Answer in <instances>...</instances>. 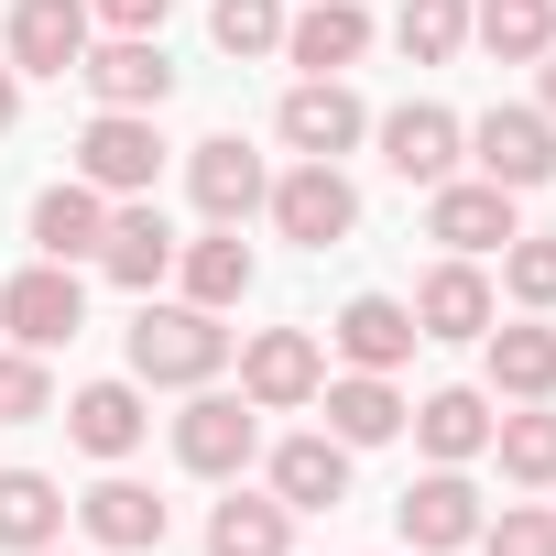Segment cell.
Returning a JSON list of instances; mask_svg holds the SVG:
<instances>
[{
  "mask_svg": "<svg viewBox=\"0 0 556 556\" xmlns=\"http://www.w3.org/2000/svg\"><path fill=\"white\" fill-rule=\"evenodd\" d=\"M415 328H426V339H491L480 262H437V273H426V285H415Z\"/></svg>",
  "mask_w": 556,
  "mask_h": 556,
  "instance_id": "e0dca14e",
  "label": "cell"
},
{
  "mask_svg": "<svg viewBox=\"0 0 556 556\" xmlns=\"http://www.w3.org/2000/svg\"><path fill=\"white\" fill-rule=\"evenodd\" d=\"M142 426H153V415H142V393H131V382H88V393L66 404V437H77L88 458H131V447H142Z\"/></svg>",
  "mask_w": 556,
  "mask_h": 556,
  "instance_id": "44dd1931",
  "label": "cell"
},
{
  "mask_svg": "<svg viewBox=\"0 0 556 556\" xmlns=\"http://www.w3.org/2000/svg\"><path fill=\"white\" fill-rule=\"evenodd\" d=\"M55 534H66V491H55L45 469H0V545L34 556V545H55Z\"/></svg>",
  "mask_w": 556,
  "mask_h": 556,
  "instance_id": "cb8c5ba5",
  "label": "cell"
},
{
  "mask_svg": "<svg viewBox=\"0 0 556 556\" xmlns=\"http://www.w3.org/2000/svg\"><path fill=\"white\" fill-rule=\"evenodd\" d=\"M99 229H110V197H99V186H45V197H34V251H45V262H88Z\"/></svg>",
  "mask_w": 556,
  "mask_h": 556,
  "instance_id": "d6986e66",
  "label": "cell"
},
{
  "mask_svg": "<svg viewBox=\"0 0 556 556\" xmlns=\"http://www.w3.org/2000/svg\"><path fill=\"white\" fill-rule=\"evenodd\" d=\"M393 523H404V556H447V545H480V491L458 480V469H426L404 502H393Z\"/></svg>",
  "mask_w": 556,
  "mask_h": 556,
  "instance_id": "8992f818",
  "label": "cell"
},
{
  "mask_svg": "<svg viewBox=\"0 0 556 556\" xmlns=\"http://www.w3.org/2000/svg\"><path fill=\"white\" fill-rule=\"evenodd\" d=\"M480 556H556V513H534V502H513L502 523H480Z\"/></svg>",
  "mask_w": 556,
  "mask_h": 556,
  "instance_id": "e575fe53",
  "label": "cell"
},
{
  "mask_svg": "<svg viewBox=\"0 0 556 556\" xmlns=\"http://www.w3.org/2000/svg\"><path fill=\"white\" fill-rule=\"evenodd\" d=\"M23 415H55L45 350H0V426H23Z\"/></svg>",
  "mask_w": 556,
  "mask_h": 556,
  "instance_id": "d6a6232c",
  "label": "cell"
},
{
  "mask_svg": "<svg viewBox=\"0 0 556 556\" xmlns=\"http://www.w3.org/2000/svg\"><path fill=\"white\" fill-rule=\"evenodd\" d=\"M207 556H285V502L229 491V502L207 513Z\"/></svg>",
  "mask_w": 556,
  "mask_h": 556,
  "instance_id": "f1b7e54d",
  "label": "cell"
},
{
  "mask_svg": "<svg viewBox=\"0 0 556 556\" xmlns=\"http://www.w3.org/2000/svg\"><path fill=\"white\" fill-rule=\"evenodd\" d=\"M88 262L110 273V285H131V295H142V285H164V262H175V229H164V207H142V197H121Z\"/></svg>",
  "mask_w": 556,
  "mask_h": 556,
  "instance_id": "9a60e30c",
  "label": "cell"
},
{
  "mask_svg": "<svg viewBox=\"0 0 556 556\" xmlns=\"http://www.w3.org/2000/svg\"><path fill=\"white\" fill-rule=\"evenodd\" d=\"M415 339H426V328H415V306H393V295H350V306H339V350H350V371H393Z\"/></svg>",
  "mask_w": 556,
  "mask_h": 556,
  "instance_id": "ffe728a7",
  "label": "cell"
},
{
  "mask_svg": "<svg viewBox=\"0 0 556 556\" xmlns=\"http://www.w3.org/2000/svg\"><path fill=\"white\" fill-rule=\"evenodd\" d=\"M131 371H142V382H218V371H229V328H218V306H142V328H131Z\"/></svg>",
  "mask_w": 556,
  "mask_h": 556,
  "instance_id": "6da1fadb",
  "label": "cell"
},
{
  "mask_svg": "<svg viewBox=\"0 0 556 556\" xmlns=\"http://www.w3.org/2000/svg\"><path fill=\"white\" fill-rule=\"evenodd\" d=\"M251 437H262V426H251L240 393H197V404L175 415V458H186L197 480H229V469L251 458Z\"/></svg>",
  "mask_w": 556,
  "mask_h": 556,
  "instance_id": "4fadbf2b",
  "label": "cell"
},
{
  "mask_svg": "<svg viewBox=\"0 0 556 556\" xmlns=\"http://www.w3.org/2000/svg\"><path fill=\"white\" fill-rule=\"evenodd\" d=\"M393 34H404L415 66H447V55L469 45V0H404V23H393Z\"/></svg>",
  "mask_w": 556,
  "mask_h": 556,
  "instance_id": "4dcf8cb0",
  "label": "cell"
},
{
  "mask_svg": "<svg viewBox=\"0 0 556 556\" xmlns=\"http://www.w3.org/2000/svg\"><path fill=\"white\" fill-rule=\"evenodd\" d=\"M175 273H186V306H240L251 295V240L240 229H207V240L175 251Z\"/></svg>",
  "mask_w": 556,
  "mask_h": 556,
  "instance_id": "d4e9b609",
  "label": "cell"
},
{
  "mask_svg": "<svg viewBox=\"0 0 556 556\" xmlns=\"http://www.w3.org/2000/svg\"><path fill=\"white\" fill-rule=\"evenodd\" d=\"M491 393L545 404L556 393V328H491Z\"/></svg>",
  "mask_w": 556,
  "mask_h": 556,
  "instance_id": "4316f807",
  "label": "cell"
},
{
  "mask_svg": "<svg viewBox=\"0 0 556 556\" xmlns=\"http://www.w3.org/2000/svg\"><path fill=\"white\" fill-rule=\"evenodd\" d=\"M491 447H502V480H523V491L556 480V415L545 404L534 415H491Z\"/></svg>",
  "mask_w": 556,
  "mask_h": 556,
  "instance_id": "f546056e",
  "label": "cell"
},
{
  "mask_svg": "<svg viewBox=\"0 0 556 556\" xmlns=\"http://www.w3.org/2000/svg\"><path fill=\"white\" fill-rule=\"evenodd\" d=\"M273 502H285V513L350 502V447L339 437H285V447H273Z\"/></svg>",
  "mask_w": 556,
  "mask_h": 556,
  "instance_id": "2e32d148",
  "label": "cell"
},
{
  "mask_svg": "<svg viewBox=\"0 0 556 556\" xmlns=\"http://www.w3.org/2000/svg\"><path fill=\"white\" fill-rule=\"evenodd\" d=\"M469 153H480V175H491V186H513V197H523V186H545V175H556V121H545V110H491V121L469 131Z\"/></svg>",
  "mask_w": 556,
  "mask_h": 556,
  "instance_id": "ba28073f",
  "label": "cell"
},
{
  "mask_svg": "<svg viewBox=\"0 0 556 556\" xmlns=\"http://www.w3.org/2000/svg\"><path fill=\"white\" fill-rule=\"evenodd\" d=\"M534 66H545V121H556V55H534Z\"/></svg>",
  "mask_w": 556,
  "mask_h": 556,
  "instance_id": "74e56055",
  "label": "cell"
},
{
  "mask_svg": "<svg viewBox=\"0 0 556 556\" xmlns=\"http://www.w3.org/2000/svg\"><path fill=\"white\" fill-rule=\"evenodd\" d=\"M12 121H23V77H12V66H0V131H12Z\"/></svg>",
  "mask_w": 556,
  "mask_h": 556,
  "instance_id": "8d00e7d4",
  "label": "cell"
},
{
  "mask_svg": "<svg viewBox=\"0 0 556 556\" xmlns=\"http://www.w3.org/2000/svg\"><path fill=\"white\" fill-rule=\"evenodd\" d=\"M361 45H371V12H361V0H317L306 23H285V55H295L306 77H339V66H361Z\"/></svg>",
  "mask_w": 556,
  "mask_h": 556,
  "instance_id": "ac0fdd59",
  "label": "cell"
},
{
  "mask_svg": "<svg viewBox=\"0 0 556 556\" xmlns=\"http://www.w3.org/2000/svg\"><path fill=\"white\" fill-rule=\"evenodd\" d=\"M88 55V0H23L12 12V77H77Z\"/></svg>",
  "mask_w": 556,
  "mask_h": 556,
  "instance_id": "5bb4252c",
  "label": "cell"
},
{
  "mask_svg": "<svg viewBox=\"0 0 556 556\" xmlns=\"http://www.w3.org/2000/svg\"><path fill=\"white\" fill-rule=\"evenodd\" d=\"M426 240H447L458 262H469V251H502V240H513V186H491V175L458 186V175H447V186L426 197Z\"/></svg>",
  "mask_w": 556,
  "mask_h": 556,
  "instance_id": "7c38bea8",
  "label": "cell"
},
{
  "mask_svg": "<svg viewBox=\"0 0 556 556\" xmlns=\"http://www.w3.org/2000/svg\"><path fill=\"white\" fill-rule=\"evenodd\" d=\"M207 34H218V55H273L285 45V0H218Z\"/></svg>",
  "mask_w": 556,
  "mask_h": 556,
  "instance_id": "1f68e13d",
  "label": "cell"
},
{
  "mask_svg": "<svg viewBox=\"0 0 556 556\" xmlns=\"http://www.w3.org/2000/svg\"><path fill=\"white\" fill-rule=\"evenodd\" d=\"M153 175H164L153 110H99V121L77 131V186H99V197H153Z\"/></svg>",
  "mask_w": 556,
  "mask_h": 556,
  "instance_id": "7a4b0ae2",
  "label": "cell"
},
{
  "mask_svg": "<svg viewBox=\"0 0 556 556\" xmlns=\"http://www.w3.org/2000/svg\"><path fill=\"white\" fill-rule=\"evenodd\" d=\"M415 437H426L437 469H458V458L491 447V404H480V393H426V404H415Z\"/></svg>",
  "mask_w": 556,
  "mask_h": 556,
  "instance_id": "484cf974",
  "label": "cell"
},
{
  "mask_svg": "<svg viewBox=\"0 0 556 556\" xmlns=\"http://www.w3.org/2000/svg\"><path fill=\"white\" fill-rule=\"evenodd\" d=\"M328 393V437L339 447H382L393 426H404V393L382 382V371H350V382H317Z\"/></svg>",
  "mask_w": 556,
  "mask_h": 556,
  "instance_id": "603a6c76",
  "label": "cell"
},
{
  "mask_svg": "<svg viewBox=\"0 0 556 556\" xmlns=\"http://www.w3.org/2000/svg\"><path fill=\"white\" fill-rule=\"evenodd\" d=\"M0 328H12L23 350H66V339L88 328L77 273H66V262H34V273H12V285H0Z\"/></svg>",
  "mask_w": 556,
  "mask_h": 556,
  "instance_id": "277c9868",
  "label": "cell"
},
{
  "mask_svg": "<svg viewBox=\"0 0 556 556\" xmlns=\"http://www.w3.org/2000/svg\"><path fill=\"white\" fill-rule=\"evenodd\" d=\"M273 131H285V142H295L306 164H339V153H350V142L371 131V110H361V99H350L339 77H306V88L285 99V121H273Z\"/></svg>",
  "mask_w": 556,
  "mask_h": 556,
  "instance_id": "30bf717a",
  "label": "cell"
},
{
  "mask_svg": "<svg viewBox=\"0 0 556 556\" xmlns=\"http://www.w3.org/2000/svg\"><path fill=\"white\" fill-rule=\"evenodd\" d=\"M77 77H88V99H99V110H164V99H175V66H164V45H153V34L88 45V55H77Z\"/></svg>",
  "mask_w": 556,
  "mask_h": 556,
  "instance_id": "52a82bcc",
  "label": "cell"
},
{
  "mask_svg": "<svg viewBox=\"0 0 556 556\" xmlns=\"http://www.w3.org/2000/svg\"><path fill=\"white\" fill-rule=\"evenodd\" d=\"M458 142H469V131H458L437 99H404V110L382 121V164H393L404 186H447V175H458Z\"/></svg>",
  "mask_w": 556,
  "mask_h": 556,
  "instance_id": "8fae6325",
  "label": "cell"
},
{
  "mask_svg": "<svg viewBox=\"0 0 556 556\" xmlns=\"http://www.w3.org/2000/svg\"><path fill=\"white\" fill-rule=\"evenodd\" d=\"M34 556H55V545H34Z\"/></svg>",
  "mask_w": 556,
  "mask_h": 556,
  "instance_id": "f35d334b",
  "label": "cell"
},
{
  "mask_svg": "<svg viewBox=\"0 0 556 556\" xmlns=\"http://www.w3.org/2000/svg\"><path fill=\"white\" fill-rule=\"evenodd\" d=\"M186 186H197V207H207V229H240V218H251V207L273 197V175H262V153H251V142H229V131L186 153Z\"/></svg>",
  "mask_w": 556,
  "mask_h": 556,
  "instance_id": "9c48e42d",
  "label": "cell"
},
{
  "mask_svg": "<svg viewBox=\"0 0 556 556\" xmlns=\"http://www.w3.org/2000/svg\"><path fill=\"white\" fill-rule=\"evenodd\" d=\"M317 382H328V361H317L306 328H262L240 350V404L251 415H295V404H317Z\"/></svg>",
  "mask_w": 556,
  "mask_h": 556,
  "instance_id": "3957f363",
  "label": "cell"
},
{
  "mask_svg": "<svg viewBox=\"0 0 556 556\" xmlns=\"http://www.w3.org/2000/svg\"><path fill=\"white\" fill-rule=\"evenodd\" d=\"M262 207H273V229L306 240V251H328V240H350V229H361V197H350V175H339V164H295Z\"/></svg>",
  "mask_w": 556,
  "mask_h": 556,
  "instance_id": "5b68a950",
  "label": "cell"
},
{
  "mask_svg": "<svg viewBox=\"0 0 556 556\" xmlns=\"http://www.w3.org/2000/svg\"><path fill=\"white\" fill-rule=\"evenodd\" d=\"M502 285H513V306H556V240H502Z\"/></svg>",
  "mask_w": 556,
  "mask_h": 556,
  "instance_id": "836d02e7",
  "label": "cell"
},
{
  "mask_svg": "<svg viewBox=\"0 0 556 556\" xmlns=\"http://www.w3.org/2000/svg\"><path fill=\"white\" fill-rule=\"evenodd\" d=\"M469 34H480L502 66H534V55L556 45V0H480V12H469Z\"/></svg>",
  "mask_w": 556,
  "mask_h": 556,
  "instance_id": "83f0119b",
  "label": "cell"
},
{
  "mask_svg": "<svg viewBox=\"0 0 556 556\" xmlns=\"http://www.w3.org/2000/svg\"><path fill=\"white\" fill-rule=\"evenodd\" d=\"M88 12H99V23H121V34H164L175 0H88Z\"/></svg>",
  "mask_w": 556,
  "mask_h": 556,
  "instance_id": "d590c367",
  "label": "cell"
},
{
  "mask_svg": "<svg viewBox=\"0 0 556 556\" xmlns=\"http://www.w3.org/2000/svg\"><path fill=\"white\" fill-rule=\"evenodd\" d=\"M77 523H88L99 545H121V556H153V545H164V502H153L142 480H99V491L77 502Z\"/></svg>",
  "mask_w": 556,
  "mask_h": 556,
  "instance_id": "7402d4cb",
  "label": "cell"
}]
</instances>
